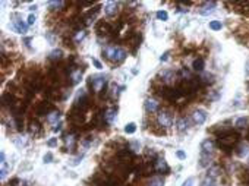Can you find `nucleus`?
<instances>
[{
    "instance_id": "obj_26",
    "label": "nucleus",
    "mask_w": 249,
    "mask_h": 186,
    "mask_svg": "<svg viewBox=\"0 0 249 186\" xmlns=\"http://www.w3.org/2000/svg\"><path fill=\"white\" fill-rule=\"evenodd\" d=\"M201 186H216V178L205 176V179L201 182Z\"/></svg>"
},
{
    "instance_id": "obj_39",
    "label": "nucleus",
    "mask_w": 249,
    "mask_h": 186,
    "mask_svg": "<svg viewBox=\"0 0 249 186\" xmlns=\"http://www.w3.org/2000/svg\"><path fill=\"white\" fill-rule=\"evenodd\" d=\"M202 81H204L205 84H208V82L211 84V82H213V75H205L204 78H202Z\"/></svg>"
},
{
    "instance_id": "obj_38",
    "label": "nucleus",
    "mask_w": 249,
    "mask_h": 186,
    "mask_svg": "<svg viewBox=\"0 0 249 186\" xmlns=\"http://www.w3.org/2000/svg\"><path fill=\"white\" fill-rule=\"evenodd\" d=\"M182 186H193V178L186 179V180L183 182V185H182Z\"/></svg>"
},
{
    "instance_id": "obj_12",
    "label": "nucleus",
    "mask_w": 249,
    "mask_h": 186,
    "mask_svg": "<svg viewBox=\"0 0 249 186\" xmlns=\"http://www.w3.org/2000/svg\"><path fill=\"white\" fill-rule=\"evenodd\" d=\"M214 150V142L211 139H205L201 144V154H211V151Z\"/></svg>"
},
{
    "instance_id": "obj_6",
    "label": "nucleus",
    "mask_w": 249,
    "mask_h": 186,
    "mask_svg": "<svg viewBox=\"0 0 249 186\" xmlns=\"http://www.w3.org/2000/svg\"><path fill=\"white\" fill-rule=\"evenodd\" d=\"M154 170L158 171V173H169L170 167H169V164H167V161L164 158H157L154 161Z\"/></svg>"
},
{
    "instance_id": "obj_9",
    "label": "nucleus",
    "mask_w": 249,
    "mask_h": 186,
    "mask_svg": "<svg viewBox=\"0 0 249 186\" xmlns=\"http://www.w3.org/2000/svg\"><path fill=\"white\" fill-rule=\"evenodd\" d=\"M216 8V2H204L202 5H201V8H199V13L201 15H208V13H211L213 10Z\"/></svg>"
},
{
    "instance_id": "obj_19",
    "label": "nucleus",
    "mask_w": 249,
    "mask_h": 186,
    "mask_svg": "<svg viewBox=\"0 0 249 186\" xmlns=\"http://www.w3.org/2000/svg\"><path fill=\"white\" fill-rule=\"evenodd\" d=\"M204 66H205V62L204 59H195L193 60V63H192V69L195 70V72H202L204 70Z\"/></svg>"
},
{
    "instance_id": "obj_44",
    "label": "nucleus",
    "mask_w": 249,
    "mask_h": 186,
    "mask_svg": "<svg viewBox=\"0 0 249 186\" xmlns=\"http://www.w3.org/2000/svg\"><path fill=\"white\" fill-rule=\"evenodd\" d=\"M34 22H35V16H34V15H29V16H28V24L32 25Z\"/></svg>"
},
{
    "instance_id": "obj_41",
    "label": "nucleus",
    "mask_w": 249,
    "mask_h": 186,
    "mask_svg": "<svg viewBox=\"0 0 249 186\" xmlns=\"http://www.w3.org/2000/svg\"><path fill=\"white\" fill-rule=\"evenodd\" d=\"M0 163H2V166L6 164V155H5V152L3 151H2V154H0Z\"/></svg>"
},
{
    "instance_id": "obj_2",
    "label": "nucleus",
    "mask_w": 249,
    "mask_h": 186,
    "mask_svg": "<svg viewBox=\"0 0 249 186\" xmlns=\"http://www.w3.org/2000/svg\"><path fill=\"white\" fill-rule=\"evenodd\" d=\"M106 82H107V79H106L104 75H92V76H90V79H88V85L91 86L95 93L104 91Z\"/></svg>"
},
{
    "instance_id": "obj_31",
    "label": "nucleus",
    "mask_w": 249,
    "mask_h": 186,
    "mask_svg": "<svg viewBox=\"0 0 249 186\" xmlns=\"http://www.w3.org/2000/svg\"><path fill=\"white\" fill-rule=\"evenodd\" d=\"M82 158H84V155L81 154V155H78V157H73V158H70V161H69V164L70 166H78L81 161H82Z\"/></svg>"
},
{
    "instance_id": "obj_37",
    "label": "nucleus",
    "mask_w": 249,
    "mask_h": 186,
    "mask_svg": "<svg viewBox=\"0 0 249 186\" xmlns=\"http://www.w3.org/2000/svg\"><path fill=\"white\" fill-rule=\"evenodd\" d=\"M47 145H49V147H56V145H57V138L49 139V141H47Z\"/></svg>"
},
{
    "instance_id": "obj_17",
    "label": "nucleus",
    "mask_w": 249,
    "mask_h": 186,
    "mask_svg": "<svg viewBox=\"0 0 249 186\" xmlns=\"http://www.w3.org/2000/svg\"><path fill=\"white\" fill-rule=\"evenodd\" d=\"M28 130H29V134L34 136H38L41 134V126L38 125V122H31L29 123V126H28Z\"/></svg>"
},
{
    "instance_id": "obj_40",
    "label": "nucleus",
    "mask_w": 249,
    "mask_h": 186,
    "mask_svg": "<svg viewBox=\"0 0 249 186\" xmlns=\"http://www.w3.org/2000/svg\"><path fill=\"white\" fill-rule=\"evenodd\" d=\"M176 155H177V157H179L180 160H185V158H186V154H185V151H180V150L176 152Z\"/></svg>"
},
{
    "instance_id": "obj_13",
    "label": "nucleus",
    "mask_w": 249,
    "mask_h": 186,
    "mask_svg": "<svg viewBox=\"0 0 249 186\" xmlns=\"http://www.w3.org/2000/svg\"><path fill=\"white\" fill-rule=\"evenodd\" d=\"M116 114H117V110L116 109H108V110L104 111V114H103V119L106 120V123H113L114 122V119H116Z\"/></svg>"
},
{
    "instance_id": "obj_18",
    "label": "nucleus",
    "mask_w": 249,
    "mask_h": 186,
    "mask_svg": "<svg viewBox=\"0 0 249 186\" xmlns=\"http://www.w3.org/2000/svg\"><path fill=\"white\" fill-rule=\"evenodd\" d=\"M49 110H50L49 104L41 103V104H38V107L35 109V113H37V116H44V114H49Z\"/></svg>"
},
{
    "instance_id": "obj_15",
    "label": "nucleus",
    "mask_w": 249,
    "mask_h": 186,
    "mask_svg": "<svg viewBox=\"0 0 249 186\" xmlns=\"http://www.w3.org/2000/svg\"><path fill=\"white\" fill-rule=\"evenodd\" d=\"M176 127H177L179 132H185V130H188V127H189V119L188 117H180L179 120H177V123H176Z\"/></svg>"
},
{
    "instance_id": "obj_32",
    "label": "nucleus",
    "mask_w": 249,
    "mask_h": 186,
    "mask_svg": "<svg viewBox=\"0 0 249 186\" xmlns=\"http://www.w3.org/2000/svg\"><path fill=\"white\" fill-rule=\"evenodd\" d=\"M157 18L160 21H167L169 19V15H167L166 10H158L157 12Z\"/></svg>"
},
{
    "instance_id": "obj_34",
    "label": "nucleus",
    "mask_w": 249,
    "mask_h": 186,
    "mask_svg": "<svg viewBox=\"0 0 249 186\" xmlns=\"http://www.w3.org/2000/svg\"><path fill=\"white\" fill-rule=\"evenodd\" d=\"M148 186H163V180L160 178H154L151 182H149Z\"/></svg>"
},
{
    "instance_id": "obj_43",
    "label": "nucleus",
    "mask_w": 249,
    "mask_h": 186,
    "mask_svg": "<svg viewBox=\"0 0 249 186\" xmlns=\"http://www.w3.org/2000/svg\"><path fill=\"white\" fill-rule=\"evenodd\" d=\"M169 54H170V51H166V53H164V54L160 57V60H161V62H166V60L169 59Z\"/></svg>"
},
{
    "instance_id": "obj_28",
    "label": "nucleus",
    "mask_w": 249,
    "mask_h": 186,
    "mask_svg": "<svg viewBox=\"0 0 249 186\" xmlns=\"http://www.w3.org/2000/svg\"><path fill=\"white\" fill-rule=\"evenodd\" d=\"M66 3L65 2H50L49 3V8L51 9V10H57L59 8H63Z\"/></svg>"
},
{
    "instance_id": "obj_35",
    "label": "nucleus",
    "mask_w": 249,
    "mask_h": 186,
    "mask_svg": "<svg viewBox=\"0 0 249 186\" xmlns=\"http://www.w3.org/2000/svg\"><path fill=\"white\" fill-rule=\"evenodd\" d=\"M43 160H44V163H51V161H53V154H51V152H47V154L44 155Z\"/></svg>"
},
{
    "instance_id": "obj_7",
    "label": "nucleus",
    "mask_w": 249,
    "mask_h": 186,
    "mask_svg": "<svg viewBox=\"0 0 249 186\" xmlns=\"http://www.w3.org/2000/svg\"><path fill=\"white\" fill-rule=\"evenodd\" d=\"M95 31H97L100 35H107V34H110L113 29H111V25H110V24L104 22V21H100L98 24H97V26H95Z\"/></svg>"
},
{
    "instance_id": "obj_47",
    "label": "nucleus",
    "mask_w": 249,
    "mask_h": 186,
    "mask_svg": "<svg viewBox=\"0 0 249 186\" xmlns=\"http://www.w3.org/2000/svg\"><path fill=\"white\" fill-rule=\"evenodd\" d=\"M248 163H249V161H248Z\"/></svg>"
},
{
    "instance_id": "obj_21",
    "label": "nucleus",
    "mask_w": 249,
    "mask_h": 186,
    "mask_svg": "<svg viewBox=\"0 0 249 186\" xmlns=\"http://www.w3.org/2000/svg\"><path fill=\"white\" fill-rule=\"evenodd\" d=\"M210 164H211V155H210V154H201L199 166H201V167H208Z\"/></svg>"
},
{
    "instance_id": "obj_25",
    "label": "nucleus",
    "mask_w": 249,
    "mask_h": 186,
    "mask_svg": "<svg viewBox=\"0 0 249 186\" xmlns=\"http://www.w3.org/2000/svg\"><path fill=\"white\" fill-rule=\"evenodd\" d=\"M249 152V147L246 144H242L239 148H237V151H236V154L239 155V157H245L246 154Z\"/></svg>"
},
{
    "instance_id": "obj_16",
    "label": "nucleus",
    "mask_w": 249,
    "mask_h": 186,
    "mask_svg": "<svg viewBox=\"0 0 249 186\" xmlns=\"http://www.w3.org/2000/svg\"><path fill=\"white\" fill-rule=\"evenodd\" d=\"M65 142H66V148L69 151H72L76 145V138H75L73 134H69V135L65 136Z\"/></svg>"
},
{
    "instance_id": "obj_29",
    "label": "nucleus",
    "mask_w": 249,
    "mask_h": 186,
    "mask_svg": "<svg viewBox=\"0 0 249 186\" xmlns=\"http://www.w3.org/2000/svg\"><path fill=\"white\" fill-rule=\"evenodd\" d=\"M246 125H248V117H239L236 120V123H234L236 127H245Z\"/></svg>"
},
{
    "instance_id": "obj_33",
    "label": "nucleus",
    "mask_w": 249,
    "mask_h": 186,
    "mask_svg": "<svg viewBox=\"0 0 249 186\" xmlns=\"http://www.w3.org/2000/svg\"><path fill=\"white\" fill-rule=\"evenodd\" d=\"M84 38H85V31H76V34H75V41L79 42V41H82Z\"/></svg>"
},
{
    "instance_id": "obj_27",
    "label": "nucleus",
    "mask_w": 249,
    "mask_h": 186,
    "mask_svg": "<svg viewBox=\"0 0 249 186\" xmlns=\"http://www.w3.org/2000/svg\"><path fill=\"white\" fill-rule=\"evenodd\" d=\"M124 132H126V134H129V135H132V134H135V132H136V125H135L133 122H131V123H128V125L124 126Z\"/></svg>"
},
{
    "instance_id": "obj_45",
    "label": "nucleus",
    "mask_w": 249,
    "mask_h": 186,
    "mask_svg": "<svg viewBox=\"0 0 249 186\" xmlns=\"http://www.w3.org/2000/svg\"><path fill=\"white\" fill-rule=\"evenodd\" d=\"M53 130H54L56 134H57V132H60V130H62V123H57L56 126L53 127Z\"/></svg>"
},
{
    "instance_id": "obj_42",
    "label": "nucleus",
    "mask_w": 249,
    "mask_h": 186,
    "mask_svg": "<svg viewBox=\"0 0 249 186\" xmlns=\"http://www.w3.org/2000/svg\"><path fill=\"white\" fill-rule=\"evenodd\" d=\"M92 63L95 65V68H97V69H103V65H101V62H98L97 59H92Z\"/></svg>"
},
{
    "instance_id": "obj_24",
    "label": "nucleus",
    "mask_w": 249,
    "mask_h": 186,
    "mask_svg": "<svg viewBox=\"0 0 249 186\" xmlns=\"http://www.w3.org/2000/svg\"><path fill=\"white\" fill-rule=\"evenodd\" d=\"M13 142H15V145H16L18 148H24V147H26V144H28L26 138H24V136L15 138V139H13Z\"/></svg>"
},
{
    "instance_id": "obj_30",
    "label": "nucleus",
    "mask_w": 249,
    "mask_h": 186,
    "mask_svg": "<svg viewBox=\"0 0 249 186\" xmlns=\"http://www.w3.org/2000/svg\"><path fill=\"white\" fill-rule=\"evenodd\" d=\"M221 26H223V25H221V22H220V21H211V22H210V28H211L213 31H220V29H221Z\"/></svg>"
},
{
    "instance_id": "obj_11",
    "label": "nucleus",
    "mask_w": 249,
    "mask_h": 186,
    "mask_svg": "<svg viewBox=\"0 0 249 186\" xmlns=\"http://www.w3.org/2000/svg\"><path fill=\"white\" fill-rule=\"evenodd\" d=\"M10 28L13 29V31H16V32H19V34H25L26 32V25H25L22 21H12V25H10Z\"/></svg>"
},
{
    "instance_id": "obj_8",
    "label": "nucleus",
    "mask_w": 249,
    "mask_h": 186,
    "mask_svg": "<svg viewBox=\"0 0 249 186\" xmlns=\"http://www.w3.org/2000/svg\"><path fill=\"white\" fill-rule=\"evenodd\" d=\"M160 78H161V81L164 82V84H172L174 82V79H176V73H174L173 70H163V72H160Z\"/></svg>"
},
{
    "instance_id": "obj_10",
    "label": "nucleus",
    "mask_w": 249,
    "mask_h": 186,
    "mask_svg": "<svg viewBox=\"0 0 249 186\" xmlns=\"http://www.w3.org/2000/svg\"><path fill=\"white\" fill-rule=\"evenodd\" d=\"M158 107H160V103L157 100H154V98H148L145 101V110L148 113H155L158 110Z\"/></svg>"
},
{
    "instance_id": "obj_22",
    "label": "nucleus",
    "mask_w": 249,
    "mask_h": 186,
    "mask_svg": "<svg viewBox=\"0 0 249 186\" xmlns=\"http://www.w3.org/2000/svg\"><path fill=\"white\" fill-rule=\"evenodd\" d=\"M2 103H3V106H8V104L13 106V103H15V98H13V95H12L10 93H8V94H5V95H3V98H2Z\"/></svg>"
},
{
    "instance_id": "obj_20",
    "label": "nucleus",
    "mask_w": 249,
    "mask_h": 186,
    "mask_svg": "<svg viewBox=\"0 0 249 186\" xmlns=\"http://www.w3.org/2000/svg\"><path fill=\"white\" fill-rule=\"evenodd\" d=\"M59 119H60V111H50L47 114V122L51 125H57Z\"/></svg>"
},
{
    "instance_id": "obj_14",
    "label": "nucleus",
    "mask_w": 249,
    "mask_h": 186,
    "mask_svg": "<svg viewBox=\"0 0 249 186\" xmlns=\"http://www.w3.org/2000/svg\"><path fill=\"white\" fill-rule=\"evenodd\" d=\"M70 85H76L81 82V79H82V70H79V69H73V70H70Z\"/></svg>"
},
{
    "instance_id": "obj_23",
    "label": "nucleus",
    "mask_w": 249,
    "mask_h": 186,
    "mask_svg": "<svg viewBox=\"0 0 249 186\" xmlns=\"http://www.w3.org/2000/svg\"><path fill=\"white\" fill-rule=\"evenodd\" d=\"M62 56H63V51L60 50V49H56V50H53L50 53L49 59L50 60H60L62 59Z\"/></svg>"
},
{
    "instance_id": "obj_3",
    "label": "nucleus",
    "mask_w": 249,
    "mask_h": 186,
    "mask_svg": "<svg viewBox=\"0 0 249 186\" xmlns=\"http://www.w3.org/2000/svg\"><path fill=\"white\" fill-rule=\"evenodd\" d=\"M158 125L161 127H170L172 123H173V117L169 111H160L158 113V117H157Z\"/></svg>"
},
{
    "instance_id": "obj_5",
    "label": "nucleus",
    "mask_w": 249,
    "mask_h": 186,
    "mask_svg": "<svg viewBox=\"0 0 249 186\" xmlns=\"http://www.w3.org/2000/svg\"><path fill=\"white\" fill-rule=\"evenodd\" d=\"M192 120L195 125H202L205 120H207V111L199 109V110H195L192 113Z\"/></svg>"
},
{
    "instance_id": "obj_4",
    "label": "nucleus",
    "mask_w": 249,
    "mask_h": 186,
    "mask_svg": "<svg viewBox=\"0 0 249 186\" xmlns=\"http://www.w3.org/2000/svg\"><path fill=\"white\" fill-rule=\"evenodd\" d=\"M104 12H106V15L108 18L116 16V13L119 12V3H116V2H107L104 5Z\"/></svg>"
},
{
    "instance_id": "obj_46",
    "label": "nucleus",
    "mask_w": 249,
    "mask_h": 186,
    "mask_svg": "<svg viewBox=\"0 0 249 186\" xmlns=\"http://www.w3.org/2000/svg\"><path fill=\"white\" fill-rule=\"evenodd\" d=\"M245 70H246V73L249 75V62H246V66H245Z\"/></svg>"
},
{
    "instance_id": "obj_1",
    "label": "nucleus",
    "mask_w": 249,
    "mask_h": 186,
    "mask_svg": "<svg viewBox=\"0 0 249 186\" xmlns=\"http://www.w3.org/2000/svg\"><path fill=\"white\" fill-rule=\"evenodd\" d=\"M104 56L107 57L108 60H111L113 63H122L124 59H126V56H128V53L126 50H123L122 47H117V46H107L104 50Z\"/></svg>"
},
{
    "instance_id": "obj_36",
    "label": "nucleus",
    "mask_w": 249,
    "mask_h": 186,
    "mask_svg": "<svg viewBox=\"0 0 249 186\" xmlns=\"http://www.w3.org/2000/svg\"><path fill=\"white\" fill-rule=\"evenodd\" d=\"M6 174H8V167H6V164H5V166H2V171H0V176H2V179H5V178H6Z\"/></svg>"
}]
</instances>
